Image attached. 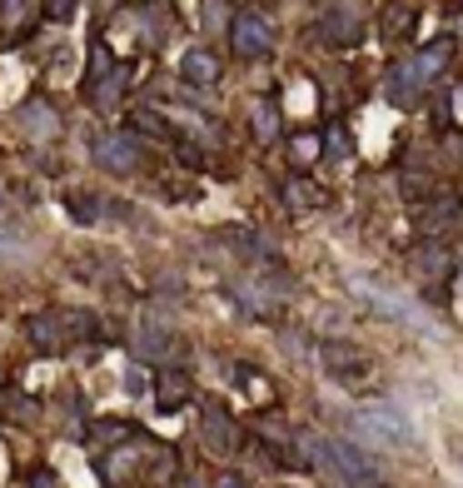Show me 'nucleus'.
<instances>
[{
    "instance_id": "f257e3e1",
    "label": "nucleus",
    "mask_w": 463,
    "mask_h": 488,
    "mask_svg": "<svg viewBox=\"0 0 463 488\" xmlns=\"http://www.w3.org/2000/svg\"><path fill=\"white\" fill-rule=\"evenodd\" d=\"M359 433H364V439L378 433V439H388V443H404V449H414V423H408L404 413H394V409L359 413Z\"/></svg>"
},
{
    "instance_id": "f03ea898",
    "label": "nucleus",
    "mask_w": 463,
    "mask_h": 488,
    "mask_svg": "<svg viewBox=\"0 0 463 488\" xmlns=\"http://www.w3.org/2000/svg\"><path fill=\"white\" fill-rule=\"evenodd\" d=\"M269 46H275L269 20H259V15H239L235 20V50H239V56L259 60V56H269Z\"/></svg>"
},
{
    "instance_id": "7ed1b4c3",
    "label": "nucleus",
    "mask_w": 463,
    "mask_h": 488,
    "mask_svg": "<svg viewBox=\"0 0 463 488\" xmlns=\"http://www.w3.org/2000/svg\"><path fill=\"white\" fill-rule=\"evenodd\" d=\"M324 40H329V46H354V40H364V15L349 5H329L324 10Z\"/></svg>"
},
{
    "instance_id": "20e7f679",
    "label": "nucleus",
    "mask_w": 463,
    "mask_h": 488,
    "mask_svg": "<svg viewBox=\"0 0 463 488\" xmlns=\"http://www.w3.org/2000/svg\"><path fill=\"white\" fill-rule=\"evenodd\" d=\"M354 294H364V300H378V310H384V314H394V320H408V324H418V314L408 310L404 300H394L388 290H378V284H369V280H354Z\"/></svg>"
},
{
    "instance_id": "39448f33",
    "label": "nucleus",
    "mask_w": 463,
    "mask_h": 488,
    "mask_svg": "<svg viewBox=\"0 0 463 488\" xmlns=\"http://www.w3.org/2000/svg\"><path fill=\"white\" fill-rule=\"evenodd\" d=\"M95 155H100L105 169H135V165H140V150H135L130 140H100V150H95Z\"/></svg>"
},
{
    "instance_id": "423d86ee",
    "label": "nucleus",
    "mask_w": 463,
    "mask_h": 488,
    "mask_svg": "<svg viewBox=\"0 0 463 488\" xmlns=\"http://www.w3.org/2000/svg\"><path fill=\"white\" fill-rule=\"evenodd\" d=\"M185 80H219V66H215V56H205V50H189L185 56Z\"/></svg>"
},
{
    "instance_id": "0eeeda50",
    "label": "nucleus",
    "mask_w": 463,
    "mask_h": 488,
    "mask_svg": "<svg viewBox=\"0 0 463 488\" xmlns=\"http://www.w3.org/2000/svg\"><path fill=\"white\" fill-rule=\"evenodd\" d=\"M20 120H25V130H30V135H40V140H50V135L60 130V120H55L50 110H25Z\"/></svg>"
},
{
    "instance_id": "6e6552de",
    "label": "nucleus",
    "mask_w": 463,
    "mask_h": 488,
    "mask_svg": "<svg viewBox=\"0 0 463 488\" xmlns=\"http://www.w3.org/2000/svg\"><path fill=\"white\" fill-rule=\"evenodd\" d=\"M418 269H424V274H448V254H434V249H418Z\"/></svg>"
},
{
    "instance_id": "1a4fd4ad",
    "label": "nucleus",
    "mask_w": 463,
    "mask_h": 488,
    "mask_svg": "<svg viewBox=\"0 0 463 488\" xmlns=\"http://www.w3.org/2000/svg\"><path fill=\"white\" fill-rule=\"evenodd\" d=\"M255 120H259V135H265V140H275V110H269V105H259Z\"/></svg>"
},
{
    "instance_id": "9d476101",
    "label": "nucleus",
    "mask_w": 463,
    "mask_h": 488,
    "mask_svg": "<svg viewBox=\"0 0 463 488\" xmlns=\"http://www.w3.org/2000/svg\"><path fill=\"white\" fill-rule=\"evenodd\" d=\"M219 488H249V483H239V479H225V483H219Z\"/></svg>"
},
{
    "instance_id": "9b49d317",
    "label": "nucleus",
    "mask_w": 463,
    "mask_h": 488,
    "mask_svg": "<svg viewBox=\"0 0 463 488\" xmlns=\"http://www.w3.org/2000/svg\"><path fill=\"white\" fill-rule=\"evenodd\" d=\"M5 249H10V239H5V235H0V254H5Z\"/></svg>"
},
{
    "instance_id": "f8f14e48",
    "label": "nucleus",
    "mask_w": 463,
    "mask_h": 488,
    "mask_svg": "<svg viewBox=\"0 0 463 488\" xmlns=\"http://www.w3.org/2000/svg\"><path fill=\"white\" fill-rule=\"evenodd\" d=\"M189 488H195V483H189Z\"/></svg>"
}]
</instances>
